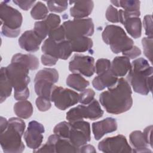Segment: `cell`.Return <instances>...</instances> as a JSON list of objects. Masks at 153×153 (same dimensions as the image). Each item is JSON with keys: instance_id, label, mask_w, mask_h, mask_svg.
<instances>
[{"instance_id": "obj_20", "label": "cell", "mask_w": 153, "mask_h": 153, "mask_svg": "<svg viewBox=\"0 0 153 153\" xmlns=\"http://www.w3.org/2000/svg\"><path fill=\"white\" fill-rule=\"evenodd\" d=\"M74 5L70 8L71 17L75 19H84L88 16L92 12L94 3L92 1H69Z\"/></svg>"}, {"instance_id": "obj_14", "label": "cell", "mask_w": 153, "mask_h": 153, "mask_svg": "<svg viewBox=\"0 0 153 153\" xmlns=\"http://www.w3.org/2000/svg\"><path fill=\"white\" fill-rule=\"evenodd\" d=\"M98 149L105 153L132 152V149L126 137L122 134L103 139L99 143Z\"/></svg>"}, {"instance_id": "obj_24", "label": "cell", "mask_w": 153, "mask_h": 153, "mask_svg": "<svg viewBox=\"0 0 153 153\" xmlns=\"http://www.w3.org/2000/svg\"><path fill=\"white\" fill-rule=\"evenodd\" d=\"M128 33L133 38H138L142 33V23L139 17H128L122 22Z\"/></svg>"}, {"instance_id": "obj_39", "label": "cell", "mask_w": 153, "mask_h": 153, "mask_svg": "<svg viewBox=\"0 0 153 153\" xmlns=\"http://www.w3.org/2000/svg\"><path fill=\"white\" fill-rule=\"evenodd\" d=\"M145 34L147 37L152 38V18L151 15H146L143 21Z\"/></svg>"}, {"instance_id": "obj_16", "label": "cell", "mask_w": 153, "mask_h": 153, "mask_svg": "<svg viewBox=\"0 0 153 153\" xmlns=\"http://www.w3.org/2000/svg\"><path fill=\"white\" fill-rule=\"evenodd\" d=\"M44 127L36 121L29 123L27 130L24 133V139L26 145L30 149H37L41 146L43 140Z\"/></svg>"}, {"instance_id": "obj_8", "label": "cell", "mask_w": 153, "mask_h": 153, "mask_svg": "<svg viewBox=\"0 0 153 153\" xmlns=\"http://www.w3.org/2000/svg\"><path fill=\"white\" fill-rule=\"evenodd\" d=\"M65 138L68 139L73 145L78 148L87 144L91 140L90 123L84 120L68 121Z\"/></svg>"}, {"instance_id": "obj_5", "label": "cell", "mask_w": 153, "mask_h": 153, "mask_svg": "<svg viewBox=\"0 0 153 153\" xmlns=\"http://www.w3.org/2000/svg\"><path fill=\"white\" fill-rule=\"evenodd\" d=\"M102 37L104 42L109 45L112 51L115 54L127 51L134 45L133 41L119 26H106L102 32Z\"/></svg>"}, {"instance_id": "obj_3", "label": "cell", "mask_w": 153, "mask_h": 153, "mask_svg": "<svg viewBox=\"0 0 153 153\" xmlns=\"http://www.w3.org/2000/svg\"><path fill=\"white\" fill-rule=\"evenodd\" d=\"M26 127L23 120L12 117L8 120L7 128L0 135V143L4 152L20 153L25 149L22 137Z\"/></svg>"}, {"instance_id": "obj_23", "label": "cell", "mask_w": 153, "mask_h": 153, "mask_svg": "<svg viewBox=\"0 0 153 153\" xmlns=\"http://www.w3.org/2000/svg\"><path fill=\"white\" fill-rule=\"evenodd\" d=\"M129 140L131 145L134 148L133 150H132V152H151V151L148 149V144L145 140L143 133L141 131L136 130L131 132L129 136Z\"/></svg>"}, {"instance_id": "obj_41", "label": "cell", "mask_w": 153, "mask_h": 153, "mask_svg": "<svg viewBox=\"0 0 153 153\" xmlns=\"http://www.w3.org/2000/svg\"><path fill=\"white\" fill-rule=\"evenodd\" d=\"M122 53L124 56H126L128 59H134L141 54V50L137 47L133 45L129 50Z\"/></svg>"}, {"instance_id": "obj_4", "label": "cell", "mask_w": 153, "mask_h": 153, "mask_svg": "<svg viewBox=\"0 0 153 153\" xmlns=\"http://www.w3.org/2000/svg\"><path fill=\"white\" fill-rule=\"evenodd\" d=\"M5 68L6 74L14 90L15 99L17 100H26L29 96L27 85L30 81L28 68L19 63L11 62Z\"/></svg>"}, {"instance_id": "obj_25", "label": "cell", "mask_w": 153, "mask_h": 153, "mask_svg": "<svg viewBox=\"0 0 153 153\" xmlns=\"http://www.w3.org/2000/svg\"><path fill=\"white\" fill-rule=\"evenodd\" d=\"M11 62L23 64L28 68L29 70L37 69L39 65L38 58L30 54L17 53L13 56Z\"/></svg>"}, {"instance_id": "obj_45", "label": "cell", "mask_w": 153, "mask_h": 153, "mask_svg": "<svg viewBox=\"0 0 153 153\" xmlns=\"http://www.w3.org/2000/svg\"><path fill=\"white\" fill-rule=\"evenodd\" d=\"M8 126V121L6 118L1 117V132L3 131Z\"/></svg>"}, {"instance_id": "obj_35", "label": "cell", "mask_w": 153, "mask_h": 153, "mask_svg": "<svg viewBox=\"0 0 153 153\" xmlns=\"http://www.w3.org/2000/svg\"><path fill=\"white\" fill-rule=\"evenodd\" d=\"M142 44L145 56L152 63V38L144 37L142 39Z\"/></svg>"}, {"instance_id": "obj_36", "label": "cell", "mask_w": 153, "mask_h": 153, "mask_svg": "<svg viewBox=\"0 0 153 153\" xmlns=\"http://www.w3.org/2000/svg\"><path fill=\"white\" fill-rule=\"evenodd\" d=\"M95 93L91 88L84 90L79 94V102L82 105H88L94 98Z\"/></svg>"}, {"instance_id": "obj_13", "label": "cell", "mask_w": 153, "mask_h": 153, "mask_svg": "<svg viewBox=\"0 0 153 153\" xmlns=\"http://www.w3.org/2000/svg\"><path fill=\"white\" fill-rule=\"evenodd\" d=\"M41 50L45 54L62 60L68 59L73 52L69 41L56 42L49 38L44 42Z\"/></svg>"}, {"instance_id": "obj_44", "label": "cell", "mask_w": 153, "mask_h": 153, "mask_svg": "<svg viewBox=\"0 0 153 153\" xmlns=\"http://www.w3.org/2000/svg\"><path fill=\"white\" fill-rule=\"evenodd\" d=\"M79 152H88V153H95L96 151L94 147L91 145H84L79 148Z\"/></svg>"}, {"instance_id": "obj_21", "label": "cell", "mask_w": 153, "mask_h": 153, "mask_svg": "<svg viewBox=\"0 0 153 153\" xmlns=\"http://www.w3.org/2000/svg\"><path fill=\"white\" fill-rule=\"evenodd\" d=\"M131 68L130 59L126 56H117L111 63V72L115 76H124Z\"/></svg>"}, {"instance_id": "obj_40", "label": "cell", "mask_w": 153, "mask_h": 153, "mask_svg": "<svg viewBox=\"0 0 153 153\" xmlns=\"http://www.w3.org/2000/svg\"><path fill=\"white\" fill-rule=\"evenodd\" d=\"M41 60L42 63L45 65V66H54L56 64L58 59L48 54H42L41 57Z\"/></svg>"}, {"instance_id": "obj_6", "label": "cell", "mask_w": 153, "mask_h": 153, "mask_svg": "<svg viewBox=\"0 0 153 153\" xmlns=\"http://www.w3.org/2000/svg\"><path fill=\"white\" fill-rule=\"evenodd\" d=\"M7 2L4 1L0 4L1 32L5 36L16 38L20 33L23 17L20 12L9 6Z\"/></svg>"}, {"instance_id": "obj_12", "label": "cell", "mask_w": 153, "mask_h": 153, "mask_svg": "<svg viewBox=\"0 0 153 153\" xmlns=\"http://www.w3.org/2000/svg\"><path fill=\"white\" fill-rule=\"evenodd\" d=\"M50 100L56 108L64 111L79 102V94L72 90L55 85Z\"/></svg>"}, {"instance_id": "obj_2", "label": "cell", "mask_w": 153, "mask_h": 153, "mask_svg": "<svg viewBox=\"0 0 153 153\" xmlns=\"http://www.w3.org/2000/svg\"><path fill=\"white\" fill-rule=\"evenodd\" d=\"M128 71L127 82L136 93L147 95L152 91L153 69L148 60L143 58L135 59L131 63Z\"/></svg>"}, {"instance_id": "obj_33", "label": "cell", "mask_w": 153, "mask_h": 153, "mask_svg": "<svg viewBox=\"0 0 153 153\" xmlns=\"http://www.w3.org/2000/svg\"><path fill=\"white\" fill-rule=\"evenodd\" d=\"M111 62L106 59H99L95 65V72L97 75L102 74L111 70Z\"/></svg>"}, {"instance_id": "obj_38", "label": "cell", "mask_w": 153, "mask_h": 153, "mask_svg": "<svg viewBox=\"0 0 153 153\" xmlns=\"http://www.w3.org/2000/svg\"><path fill=\"white\" fill-rule=\"evenodd\" d=\"M106 19L111 23H118L119 22V14L118 10L110 5L106 11Z\"/></svg>"}, {"instance_id": "obj_42", "label": "cell", "mask_w": 153, "mask_h": 153, "mask_svg": "<svg viewBox=\"0 0 153 153\" xmlns=\"http://www.w3.org/2000/svg\"><path fill=\"white\" fill-rule=\"evenodd\" d=\"M13 2L23 10H28L35 2V1H20L14 0Z\"/></svg>"}, {"instance_id": "obj_18", "label": "cell", "mask_w": 153, "mask_h": 153, "mask_svg": "<svg viewBox=\"0 0 153 153\" xmlns=\"http://www.w3.org/2000/svg\"><path fill=\"white\" fill-rule=\"evenodd\" d=\"M42 41V39L33 30L25 31L18 40L20 48L28 52L38 51Z\"/></svg>"}, {"instance_id": "obj_32", "label": "cell", "mask_w": 153, "mask_h": 153, "mask_svg": "<svg viewBox=\"0 0 153 153\" xmlns=\"http://www.w3.org/2000/svg\"><path fill=\"white\" fill-rule=\"evenodd\" d=\"M47 4L50 11L62 13L68 8V2L66 1H48Z\"/></svg>"}, {"instance_id": "obj_7", "label": "cell", "mask_w": 153, "mask_h": 153, "mask_svg": "<svg viewBox=\"0 0 153 153\" xmlns=\"http://www.w3.org/2000/svg\"><path fill=\"white\" fill-rule=\"evenodd\" d=\"M59 80V73L56 69L45 68L39 71L34 79V88L38 96L50 99L54 83Z\"/></svg>"}, {"instance_id": "obj_1", "label": "cell", "mask_w": 153, "mask_h": 153, "mask_svg": "<svg viewBox=\"0 0 153 153\" xmlns=\"http://www.w3.org/2000/svg\"><path fill=\"white\" fill-rule=\"evenodd\" d=\"M131 89L129 83L123 78L102 92L99 100L106 111L109 114H120L128 111L133 105Z\"/></svg>"}, {"instance_id": "obj_17", "label": "cell", "mask_w": 153, "mask_h": 153, "mask_svg": "<svg viewBox=\"0 0 153 153\" xmlns=\"http://www.w3.org/2000/svg\"><path fill=\"white\" fill-rule=\"evenodd\" d=\"M60 22L59 16L51 13L44 20L35 22L33 30L43 40L52 30L60 26Z\"/></svg>"}, {"instance_id": "obj_19", "label": "cell", "mask_w": 153, "mask_h": 153, "mask_svg": "<svg viewBox=\"0 0 153 153\" xmlns=\"http://www.w3.org/2000/svg\"><path fill=\"white\" fill-rule=\"evenodd\" d=\"M92 131L96 140H100L105 134L115 131L117 129V123L115 118L108 117L92 124Z\"/></svg>"}, {"instance_id": "obj_22", "label": "cell", "mask_w": 153, "mask_h": 153, "mask_svg": "<svg viewBox=\"0 0 153 153\" xmlns=\"http://www.w3.org/2000/svg\"><path fill=\"white\" fill-rule=\"evenodd\" d=\"M118 79V77L114 76L110 70L96 76L92 81V85L97 90L102 91L105 88L114 86L117 83Z\"/></svg>"}, {"instance_id": "obj_37", "label": "cell", "mask_w": 153, "mask_h": 153, "mask_svg": "<svg viewBox=\"0 0 153 153\" xmlns=\"http://www.w3.org/2000/svg\"><path fill=\"white\" fill-rule=\"evenodd\" d=\"M35 103L38 110L41 112L48 111L51 106L50 99L41 96H38L36 98Z\"/></svg>"}, {"instance_id": "obj_11", "label": "cell", "mask_w": 153, "mask_h": 153, "mask_svg": "<svg viewBox=\"0 0 153 153\" xmlns=\"http://www.w3.org/2000/svg\"><path fill=\"white\" fill-rule=\"evenodd\" d=\"M35 152H79V148L66 138L56 134L49 136L47 142Z\"/></svg>"}, {"instance_id": "obj_43", "label": "cell", "mask_w": 153, "mask_h": 153, "mask_svg": "<svg viewBox=\"0 0 153 153\" xmlns=\"http://www.w3.org/2000/svg\"><path fill=\"white\" fill-rule=\"evenodd\" d=\"M152 126H149L144 129L143 132L145 140L148 145H150L151 147L152 148Z\"/></svg>"}, {"instance_id": "obj_31", "label": "cell", "mask_w": 153, "mask_h": 153, "mask_svg": "<svg viewBox=\"0 0 153 153\" xmlns=\"http://www.w3.org/2000/svg\"><path fill=\"white\" fill-rule=\"evenodd\" d=\"M48 8L42 2L39 1L33 7L30 11L32 17L35 20H44L48 14Z\"/></svg>"}, {"instance_id": "obj_28", "label": "cell", "mask_w": 153, "mask_h": 153, "mask_svg": "<svg viewBox=\"0 0 153 153\" xmlns=\"http://www.w3.org/2000/svg\"><path fill=\"white\" fill-rule=\"evenodd\" d=\"M73 52L83 53L92 48L93 41L87 36H81L69 41Z\"/></svg>"}, {"instance_id": "obj_30", "label": "cell", "mask_w": 153, "mask_h": 153, "mask_svg": "<svg viewBox=\"0 0 153 153\" xmlns=\"http://www.w3.org/2000/svg\"><path fill=\"white\" fill-rule=\"evenodd\" d=\"M111 2L117 7H122L124 11L128 12H139L140 4L139 1L124 0V1H111Z\"/></svg>"}, {"instance_id": "obj_34", "label": "cell", "mask_w": 153, "mask_h": 153, "mask_svg": "<svg viewBox=\"0 0 153 153\" xmlns=\"http://www.w3.org/2000/svg\"><path fill=\"white\" fill-rule=\"evenodd\" d=\"M48 38L56 42L66 40L65 31L63 25H60L57 28L52 30L48 34Z\"/></svg>"}, {"instance_id": "obj_9", "label": "cell", "mask_w": 153, "mask_h": 153, "mask_svg": "<svg viewBox=\"0 0 153 153\" xmlns=\"http://www.w3.org/2000/svg\"><path fill=\"white\" fill-rule=\"evenodd\" d=\"M65 29L66 39L72 40L81 36H92L94 31V26L91 18L74 19L68 20L63 23Z\"/></svg>"}, {"instance_id": "obj_27", "label": "cell", "mask_w": 153, "mask_h": 153, "mask_svg": "<svg viewBox=\"0 0 153 153\" xmlns=\"http://www.w3.org/2000/svg\"><path fill=\"white\" fill-rule=\"evenodd\" d=\"M66 84L69 87L78 91H82L90 84V82L82 77L81 74L72 73L66 78Z\"/></svg>"}, {"instance_id": "obj_15", "label": "cell", "mask_w": 153, "mask_h": 153, "mask_svg": "<svg viewBox=\"0 0 153 153\" xmlns=\"http://www.w3.org/2000/svg\"><path fill=\"white\" fill-rule=\"evenodd\" d=\"M69 69L72 73L90 77L95 72L94 59L91 56L75 54L69 62Z\"/></svg>"}, {"instance_id": "obj_29", "label": "cell", "mask_w": 153, "mask_h": 153, "mask_svg": "<svg viewBox=\"0 0 153 153\" xmlns=\"http://www.w3.org/2000/svg\"><path fill=\"white\" fill-rule=\"evenodd\" d=\"M14 111L19 118L27 119L30 118L33 114L32 103L27 100H19L14 105Z\"/></svg>"}, {"instance_id": "obj_10", "label": "cell", "mask_w": 153, "mask_h": 153, "mask_svg": "<svg viewBox=\"0 0 153 153\" xmlns=\"http://www.w3.org/2000/svg\"><path fill=\"white\" fill-rule=\"evenodd\" d=\"M103 111L98 101L94 99L87 106L78 105L71 109L66 113V120L69 122H74L88 118L91 120H97L102 117Z\"/></svg>"}, {"instance_id": "obj_26", "label": "cell", "mask_w": 153, "mask_h": 153, "mask_svg": "<svg viewBox=\"0 0 153 153\" xmlns=\"http://www.w3.org/2000/svg\"><path fill=\"white\" fill-rule=\"evenodd\" d=\"M12 85L6 74L5 67L0 71V102L2 103L8 97L12 91Z\"/></svg>"}]
</instances>
